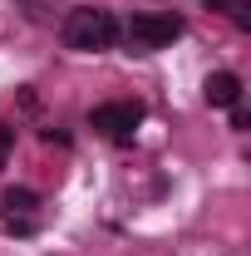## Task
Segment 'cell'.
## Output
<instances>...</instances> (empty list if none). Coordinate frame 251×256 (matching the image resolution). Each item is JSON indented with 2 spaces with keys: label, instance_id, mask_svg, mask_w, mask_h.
I'll return each instance as SVG.
<instances>
[{
  "label": "cell",
  "instance_id": "6da1fadb",
  "mask_svg": "<svg viewBox=\"0 0 251 256\" xmlns=\"http://www.w3.org/2000/svg\"><path fill=\"white\" fill-rule=\"evenodd\" d=\"M64 44L79 50V54H98V50H114L118 44V20L98 5H79V10H64Z\"/></svg>",
  "mask_w": 251,
  "mask_h": 256
},
{
  "label": "cell",
  "instance_id": "7a4b0ae2",
  "mask_svg": "<svg viewBox=\"0 0 251 256\" xmlns=\"http://www.w3.org/2000/svg\"><path fill=\"white\" fill-rule=\"evenodd\" d=\"M182 34V15H158V10H143V15H133L128 20V50H138V54H153V50H168L172 40Z\"/></svg>",
  "mask_w": 251,
  "mask_h": 256
},
{
  "label": "cell",
  "instance_id": "3957f363",
  "mask_svg": "<svg viewBox=\"0 0 251 256\" xmlns=\"http://www.w3.org/2000/svg\"><path fill=\"white\" fill-rule=\"evenodd\" d=\"M138 124H143V104L138 98H114V104H98L89 114V128L104 133V138H114V143H133Z\"/></svg>",
  "mask_w": 251,
  "mask_h": 256
},
{
  "label": "cell",
  "instance_id": "277c9868",
  "mask_svg": "<svg viewBox=\"0 0 251 256\" xmlns=\"http://www.w3.org/2000/svg\"><path fill=\"white\" fill-rule=\"evenodd\" d=\"M0 217H5V226H15V232H34V222H40V197L30 188H10L0 197Z\"/></svg>",
  "mask_w": 251,
  "mask_h": 256
},
{
  "label": "cell",
  "instance_id": "5b68a950",
  "mask_svg": "<svg viewBox=\"0 0 251 256\" xmlns=\"http://www.w3.org/2000/svg\"><path fill=\"white\" fill-rule=\"evenodd\" d=\"M202 94H207L212 108H236V104H242V79H236V74H226V69H217V74H207Z\"/></svg>",
  "mask_w": 251,
  "mask_h": 256
},
{
  "label": "cell",
  "instance_id": "8992f818",
  "mask_svg": "<svg viewBox=\"0 0 251 256\" xmlns=\"http://www.w3.org/2000/svg\"><path fill=\"white\" fill-rule=\"evenodd\" d=\"M20 5H25V15H30L34 25H50V20L60 15V5H64V0H20Z\"/></svg>",
  "mask_w": 251,
  "mask_h": 256
},
{
  "label": "cell",
  "instance_id": "52a82bcc",
  "mask_svg": "<svg viewBox=\"0 0 251 256\" xmlns=\"http://www.w3.org/2000/svg\"><path fill=\"white\" fill-rule=\"evenodd\" d=\"M212 10H232L236 15V25H246V0H207Z\"/></svg>",
  "mask_w": 251,
  "mask_h": 256
},
{
  "label": "cell",
  "instance_id": "ba28073f",
  "mask_svg": "<svg viewBox=\"0 0 251 256\" xmlns=\"http://www.w3.org/2000/svg\"><path fill=\"white\" fill-rule=\"evenodd\" d=\"M10 143H15V128L0 124V168H5V158H10Z\"/></svg>",
  "mask_w": 251,
  "mask_h": 256
}]
</instances>
